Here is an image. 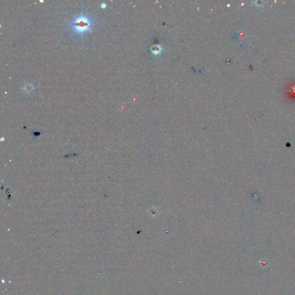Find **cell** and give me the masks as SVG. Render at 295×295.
Here are the masks:
<instances>
[{
    "label": "cell",
    "instance_id": "obj_1",
    "mask_svg": "<svg viewBox=\"0 0 295 295\" xmlns=\"http://www.w3.org/2000/svg\"><path fill=\"white\" fill-rule=\"evenodd\" d=\"M93 25L92 20L87 15L81 14L80 16L74 19V20L69 24L74 33L82 35L88 32Z\"/></svg>",
    "mask_w": 295,
    "mask_h": 295
},
{
    "label": "cell",
    "instance_id": "obj_2",
    "mask_svg": "<svg viewBox=\"0 0 295 295\" xmlns=\"http://www.w3.org/2000/svg\"><path fill=\"white\" fill-rule=\"evenodd\" d=\"M23 89H24V91L26 92L29 93V92H31L33 91V86L31 84H27L23 87Z\"/></svg>",
    "mask_w": 295,
    "mask_h": 295
},
{
    "label": "cell",
    "instance_id": "obj_3",
    "mask_svg": "<svg viewBox=\"0 0 295 295\" xmlns=\"http://www.w3.org/2000/svg\"><path fill=\"white\" fill-rule=\"evenodd\" d=\"M160 50V46H154L152 47V51L154 52V53H159Z\"/></svg>",
    "mask_w": 295,
    "mask_h": 295
},
{
    "label": "cell",
    "instance_id": "obj_4",
    "mask_svg": "<svg viewBox=\"0 0 295 295\" xmlns=\"http://www.w3.org/2000/svg\"><path fill=\"white\" fill-rule=\"evenodd\" d=\"M101 7L102 8H105L106 7V4H102L101 5Z\"/></svg>",
    "mask_w": 295,
    "mask_h": 295
}]
</instances>
